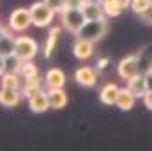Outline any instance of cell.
<instances>
[{"instance_id":"cell-1","label":"cell","mask_w":152,"mask_h":151,"mask_svg":"<svg viewBox=\"0 0 152 151\" xmlns=\"http://www.w3.org/2000/svg\"><path fill=\"white\" fill-rule=\"evenodd\" d=\"M28 11H30L32 25H36V27H39V29L50 27V25L53 23L55 16H57V13H55V11L50 7V5H46L42 0H39V2H34V4L28 7Z\"/></svg>"},{"instance_id":"cell-2","label":"cell","mask_w":152,"mask_h":151,"mask_svg":"<svg viewBox=\"0 0 152 151\" xmlns=\"http://www.w3.org/2000/svg\"><path fill=\"white\" fill-rule=\"evenodd\" d=\"M106 32H108V21L106 20H97V21H85L75 36L96 43V41L104 38Z\"/></svg>"},{"instance_id":"cell-3","label":"cell","mask_w":152,"mask_h":151,"mask_svg":"<svg viewBox=\"0 0 152 151\" xmlns=\"http://www.w3.org/2000/svg\"><path fill=\"white\" fill-rule=\"evenodd\" d=\"M14 53L21 59V61H32L39 53V44L36 39L30 36H14Z\"/></svg>"},{"instance_id":"cell-4","label":"cell","mask_w":152,"mask_h":151,"mask_svg":"<svg viewBox=\"0 0 152 151\" xmlns=\"http://www.w3.org/2000/svg\"><path fill=\"white\" fill-rule=\"evenodd\" d=\"M60 20H62V27L66 30H69L71 34H76L80 30V27L85 23L83 13L80 7H64L60 13Z\"/></svg>"},{"instance_id":"cell-5","label":"cell","mask_w":152,"mask_h":151,"mask_svg":"<svg viewBox=\"0 0 152 151\" xmlns=\"http://www.w3.org/2000/svg\"><path fill=\"white\" fill-rule=\"evenodd\" d=\"M30 25H32V18H30V11L27 7H18L9 14V30L11 32L21 34Z\"/></svg>"},{"instance_id":"cell-6","label":"cell","mask_w":152,"mask_h":151,"mask_svg":"<svg viewBox=\"0 0 152 151\" xmlns=\"http://www.w3.org/2000/svg\"><path fill=\"white\" fill-rule=\"evenodd\" d=\"M138 71H140V53L126 55L124 59H120V62L117 66V73L122 80H127L129 76L136 75Z\"/></svg>"},{"instance_id":"cell-7","label":"cell","mask_w":152,"mask_h":151,"mask_svg":"<svg viewBox=\"0 0 152 151\" xmlns=\"http://www.w3.org/2000/svg\"><path fill=\"white\" fill-rule=\"evenodd\" d=\"M97 70L92 66H80L75 71V82L81 87H94L97 84Z\"/></svg>"},{"instance_id":"cell-8","label":"cell","mask_w":152,"mask_h":151,"mask_svg":"<svg viewBox=\"0 0 152 151\" xmlns=\"http://www.w3.org/2000/svg\"><path fill=\"white\" fill-rule=\"evenodd\" d=\"M96 48H94V43L92 41H87V39L78 38L76 43L73 44V53L78 61H88L92 55H94Z\"/></svg>"},{"instance_id":"cell-9","label":"cell","mask_w":152,"mask_h":151,"mask_svg":"<svg viewBox=\"0 0 152 151\" xmlns=\"http://www.w3.org/2000/svg\"><path fill=\"white\" fill-rule=\"evenodd\" d=\"M27 103H28V109L34 114H42L50 109V103H48V94L46 91H39L36 94L28 96L27 98Z\"/></svg>"},{"instance_id":"cell-10","label":"cell","mask_w":152,"mask_h":151,"mask_svg":"<svg viewBox=\"0 0 152 151\" xmlns=\"http://www.w3.org/2000/svg\"><path fill=\"white\" fill-rule=\"evenodd\" d=\"M48 94V103L50 109H64L67 105V93L64 91V87H53L46 91Z\"/></svg>"},{"instance_id":"cell-11","label":"cell","mask_w":152,"mask_h":151,"mask_svg":"<svg viewBox=\"0 0 152 151\" xmlns=\"http://www.w3.org/2000/svg\"><path fill=\"white\" fill-rule=\"evenodd\" d=\"M66 73L60 70V68H51V70H48L46 71V75L42 78V82H44V85L48 87V89H53V87H64L66 85Z\"/></svg>"},{"instance_id":"cell-12","label":"cell","mask_w":152,"mask_h":151,"mask_svg":"<svg viewBox=\"0 0 152 151\" xmlns=\"http://www.w3.org/2000/svg\"><path fill=\"white\" fill-rule=\"evenodd\" d=\"M126 87L136 96V98H142L143 94H145V91H147V84H145V76L143 73H136V75L129 76L127 80H126Z\"/></svg>"},{"instance_id":"cell-13","label":"cell","mask_w":152,"mask_h":151,"mask_svg":"<svg viewBox=\"0 0 152 151\" xmlns=\"http://www.w3.org/2000/svg\"><path fill=\"white\" fill-rule=\"evenodd\" d=\"M21 101V93L20 89H11V87H0V105L12 109Z\"/></svg>"},{"instance_id":"cell-14","label":"cell","mask_w":152,"mask_h":151,"mask_svg":"<svg viewBox=\"0 0 152 151\" xmlns=\"http://www.w3.org/2000/svg\"><path fill=\"white\" fill-rule=\"evenodd\" d=\"M42 87H44V82H42V78L39 75L32 76V78H25L23 84H21V87H20L21 98H28V96L36 94L39 91H42Z\"/></svg>"},{"instance_id":"cell-15","label":"cell","mask_w":152,"mask_h":151,"mask_svg":"<svg viewBox=\"0 0 152 151\" xmlns=\"http://www.w3.org/2000/svg\"><path fill=\"white\" fill-rule=\"evenodd\" d=\"M118 91H120V87L117 84H113V82L104 84L101 87V91H99V101L103 105H115L117 96H118Z\"/></svg>"},{"instance_id":"cell-16","label":"cell","mask_w":152,"mask_h":151,"mask_svg":"<svg viewBox=\"0 0 152 151\" xmlns=\"http://www.w3.org/2000/svg\"><path fill=\"white\" fill-rule=\"evenodd\" d=\"M81 13H83L85 21L106 20V16H104V11H103L101 4H90V2H85V4H83V7H81Z\"/></svg>"},{"instance_id":"cell-17","label":"cell","mask_w":152,"mask_h":151,"mask_svg":"<svg viewBox=\"0 0 152 151\" xmlns=\"http://www.w3.org/2000/svg\"><path fill=\"white\" fill-rule=\"evenodd\" d=\"M134 103H136V96H134L127 87H120L115 105H117L120 110H131V109L134 107Z\"/></svg>"},{"instance_id":"cell-18","label":"cell","mask_w":152,"mask_h":151,"mask_svg":"<svg viewBox=\"0 0 152 151\" xmlns=\"http://www.w3.org/2000/svg\"><path fill=\"white\" fill-rule=\"evenodd\" d=\"M60 34H62V27H51L48 30V36H46V41H44V57H51L53 55V50L57 48Z\"/></svg>"},{"instance_id":"cell-19","label":"cell","mask_w":152,"mask_h":151,"mask_svg":"<svg viewBox=\"0 0 152 151\" xmlns=\"http://www.w3.org/2000/svg\"><path fill=\"white\" fill-rule=\"evenodd\" d=\"M23 84V78L20 73H11V71H4L0 75V85L2 87H11V89H20Z\"/></svg>"},{"instance_id":"cell-20","label":"cell","mask_w":152,"mask_h":151,"mask_svg":"<svg viewBox=\"0 0 152 151\" xmlns=\"http://www.w3.org/2000/svg\"><path fill=\"white\" fill-rule=\"evenodd\" d=\"M101 7H103L106 18H117V16H120L124 13V9L120 7V4L117 0H103Z\"/></svg>"},{"instance_id":"cell-21","label":"cell","mask_w":152,"mask_h":151,"mask_svg":"<svg viewBox=\"0 0 152 151\" xmlns=\"http://www.w3.org/2000/svg\"><path fill=\"white\" fill-rule=\"evenodd\" d=\"M21 59L14 53V52H11V53H7V55H4V64H5V71H11V73H20V68H21Z\"/></svg>"},{"instance_id":"cell-22","label":"cell","mask_w":152,"mask_h":151,"mask_svg":"<svg viewBox=\"0 0 152 151\" xmlns=\"http://www.w3.org/2000/svg\"><path fill=\"white\" fill-rule=\"evenodd\" d=\"M11 52H14V36L9 30L0 38V55H7Z\"/></svg>"},{"instance_id":"cell-23","label":"cell","mask_w":152,"mask_h":151,"mask_svg":"<svg viewBox=\"0 0 152 151\" xmlns=\"http://www.w3.org/2000/svg\"><path fill=\"white\" fill-rule=\"evenodd\" d=\"M39 75V70L37 66L30 61H23L21 62V68H20V76L25 80V78H32V76H37Z\"/></svg>"},{"instance_id":"cell-24","label":"cell","mask_w":152,"mask_h":151,"mask_svg":"<svg viewBox=\"0 0 152 151\" xmlns=\"http://www.w3.org/2000/svg\"><path fill=\"white\" fill-rule=\"evenodd\" d=\"M151 4H152V0H131L129 9L140 16L142 13H145V11L149 9V5H151Z\"/></svg>"},{"instance_id":"cell-25","label":"cell","mask_w":152,"mask_h":151,"mask_svg":"<svg viewBox=\"0 0 152 151\" xmlns=\"http://www.w3.org/2000/svg\"><path fill=\"white\" fill-rule=\"evenodd\" d=\"M42 2H44L46 5H50L57 14H60V13H62V9L66 7V2H64V0H42Z\"/></svg>"},{"instance_id":"cell-26","label":"cell","mask_w":152,"mask_h":151,"mask_svg":"<svg viewBox=\"0 0 152 151\" xmlns=\"http://www.w3.org/2000/svg\"><path fill=\"white\" fill-rule=\"evenodd\" d=\"M108 66H110V59L108 57H99L97 62H96V70L97 71H104V70H108Z\"/></svg>"},{"instance_id":"cell-27","label":"cell","mask_w":152,"mask_h":151,"mask_svg":"<svg viewBox=\"0 0 152 151\" xmlns=\"http://www.w3.org/2000/svg\"><path fill=\"white\" fill-rule=\"evenodd\" d=\"M140 20H142L145 25H151V27H152V4L149 5V9H147L145 13H142V14H140Z\"/></svg>"},{"instance_id":"cell-28","label":"cell","mask_w":152,"mask_h":151,"mask_svg":"<svg viewBox=\"0 0 152 151\" xmlns=\"http://www.w3.org/2000/svg\"><path fill=\"white\" fill-rule=\"evenodd\" d=\"M142 100H143V105H145L149 110H152V89H147V91H145V94L142 96Z\"/></svg>"},{"instance_id":"cell-29","label":"cell","mask_w":152,"mask_h":151,"mask_svg":"<svg viewBox=\"0 0 152 151\" xmlns=\"http://www.w3.org/2000/svg\"><path fill=\"white\" fill-rule=\"evenodd\" d=\"M66 2V7H83V4L87 2V0H64Z\"/></svg>"},{"instance_id":"cell-30","label":"cell","mask_w":152,"mask_h":151,"mask_svg":"<svg viewBox=\"0 0 152 151\" xmlns=\"http://www.w3.org/2000/svg\"><path fill=\"white\" fill-rule=\"evenodd\" d=\"M143 76H145V84H147V89H152V68L145 70V71H143Z\"/></svg>"},{"instance_id":"cell-31","label":"cell","mask_w":152,"mask_h":151,"mask_svg":"<svg viewBox=\"0 0 152 151\" xmlns=\"http://www.w3.org/2000/svg\"><path fill=\"white\" fill-rule=\"evenodd\" d=\"M117 2L120 4V7H122V9H127V7H129V4H131V0H117Z\"/></svg>"},{"instance_id":"cell-32","label":"cell","mask_w":152,"mask_h":151,"mask_svg":"<svg viewBox=\"0 0 152 151\" xmlns=\"http://www.w3.org/2000/svg\"><path fill=\"white\" fill-rule=\"evenodd\" d=\"M5 71V64H4V55H0V75Z\"/></svg>"},{"instance_id":"cell-33","label":"cell","mask_w":152,"mask_h":151,"mask_svg":"<svg viewBox=\"0 0 152 151\" xmlns=\"http://www.w3.org/2000/svg\"><path fill=\"white\" fill-rule=\"evenodd\" d=\"M5 32H9V27H7V29H5V27H4V25H0V38H2V36H4V34H5Z\"/></svg>"},{"instance_id":"cell-34","label":"cell","mask_w":152,"mask_h":151,"mask_svg":"<svg viewBox=\"0 0 152 151\" xmlns=\"http://www.w3.org/2000/svg\"><path fill=\"white\" fill-rule=\"evenodd\" d=\"M87 2H90V4H103V0H87Z\"/></svg>"}]
</instances>
